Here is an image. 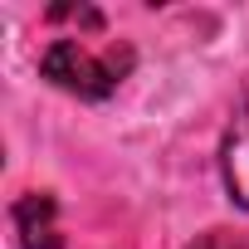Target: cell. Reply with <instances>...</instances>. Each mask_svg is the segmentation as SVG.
<instances>
[{
	"label": "cell",
	"mask_w": 249,
	"mask_h": 249,
	"mask_svg": "<svg viewBox=\"0 0 249 249\" xmlns=\"http://www.w3.org/2000/svg\"><path fill=\"white\" fill-rule=\"evenodd\" d=\"M137 54L132 44H107V49H88L78 35H59L44 44L39 54V78H49L54 88L83 98V103H103L122 88V78L132 73Z\"/></svg>",
	"instance_id": "cell-1"
},
{
	"label": "cell",
	"mask_w": 249,
	"mask_h": 249,
	"mask_svg": "<svg viewBox=\"0 0 249 249\" xmlns=\"http://www.w3.org/2000/svg\"><path fill=\"white\" fill-rule=\"evenodd\" d=\"M10 230H15V249H64L59 234V200L49 191H30L10 205Z\"/></svg>",
	"instance_id": "cell-2"
},
{
	"label": "cell",
	"mask_w": 249,
	"mask_h": 249,
	"mask_svg": "<svg viewBox=\"0 0 249 249\" xmlns=\"http://www.w3.org/2000/svg\"><path fill=\"white\" fill-rule=\"evenodd\" d=\"M220 176H225V191L239 210H249V103L230 117L225 127V142H220Z\"/></svg>",
	"instance_id": "cell-3"
},
{
	"label": "cell",
	"mask_w": 249,
	"mask_h": 249,
	"mask_svg": "<svg viewBox=\"0 0 249 249\" xmlns=\"http://www.w3.org/2000/svg\"><path fill=\"white\" fill-rule=\"evenodd\" d=\"M186 249H249V230H230V225H215V230L196 234Z\"/></svg>",
	"instance_id": "cell-4"
}]
</instances>
